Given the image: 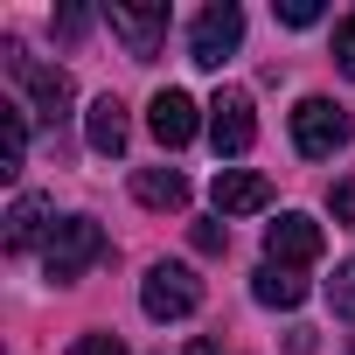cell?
<instances>
[{
  "instance_id": "6da1fadb",
  "label": "cell",
  "mask_w": 355,
  "mask_h": 355,
  "mask_svg": "<svg viewBox=\"0 0 355 355\" xmlns=\"http://www.w3.org/2000/svg\"><path fill=\"white\" fill-rule=\"evenodd\" d=\"M98 258H105V230H98L91 216H63L56 237H49V251H42V272H49L56 286H70V279H84Z\"/></svg>"
},
{
  "instance_id": "7a4b0ae2",
  "label": "cell",
  "mask_w": 355,
  "mask_h": 355,
  "mask_svg": "<svg viewBox=\"0 0 355 355\" xmlns=\"http://www.w3.org/2000/svg\"><path fill=\"white\" fill-rule=\"evenodd\" d=\"M355 139V125H348V112L334 105V98H300L293 105V146L306 153V160H327V153H341Z\"/></svg>"
},
{
  "instance_id": "3957f363",
  "label": "cell",
  "mask_w": 355,
  "mask_h": 355,
  "mask_svg": "<svg viewBox=\"0 0 355 355\" xmlns=\"http://www.w3.org/2000/svg\"><path fill=\"white\" fill-rule=\"evenodd\" d=\"M139 306L153 313V320H189L196 306H202V279L189 272V265H146V279H139Z\"/></svg>"
},
{
  "instance_id": "277c9868",
  "label": "cell",
  "mask_w": 355,
  "mask_h": 355,
  "mask_svg": "<svg viewBox=\"0 0 355 355\" xmlns=\"http://www.w3.org/2000/svg\"><path fill=\"white\" fill-rule=\"evenodd\" d=\"M237 42H244V8L216 0V8H202V15H196V28H189V63L223 70V56H230Z\"/></svg>"
},
{
  "instance_id": "5b68a950",
  "label": "cell",
  "mask_w": 355,
  "mask_h": 355,
  "mask_svg": "<svg viewBox=\"0 0 355 355\" xmlns=\"http://www.w3.org/2000/svg\"><path fill=\"white\" fill-rule=\"evenodd\" d=\"M105 21H112V35L125 42V56H132V63H146V56L167 42V0H153V8L112 0V8H105Z\"/></svg>"
},
{
  "instance_id": "8992f818",
  "label": "cell",
  "mask_w": 355,
  "mask_h": 355,
  "mask_svg": "<svg viewBox=\"0 0 355 355\" xmlns=\"http://www.w3.org/2000/svg\"><path fill=\"white\" fill-rule=\"evenodd\" d=\"M251 139H258L251 98H244V91H216V98H209V146H216L223 160H237V153H251Z\"/></svg>"
},
{
  "instance_id": "52a82bcc",
  "label": "cell",
  "mask_w": 355,
  "mask_h": 355,
  "mask_svg": "<svg viewBox=\"0 0 355 355\" xmlns=\"http://www.w3.org/2000/svg\"><path fill=\"white\" fill-rule=\"evenodd\" d=\"M8 70H15V84H28V98H35L42 119H63V105H70V77H63V70L35 63L21 42H8Z\"/></svg>"
},
{
  "instance_id": "ba28073f",
  "label": "cell",
  "mask_w": 355,
  "mask_h": 355,
  "mask_svg": "<svg viewBox=\"0 0 355 355\" xmlns=\"http://www.w3.org/2000/svg\"><path fill=\"white\" fill-rule=\"evenodd\" d=\"M313 258H320V223H313V216L293 209V216H279V223L265 230V265H286V272H293V265H313Z\"/></svg>"
},
{
  "instance_id": "9c48e42d",
  "label": "cell",
  "mask_w": 355,
  "mask_h": 355,
  "mask_svg": "<svg viewBox=\"0 0 355 355\" xmlns=\"http://www.w3.org/2000/svg\"><path fill=\"white\" fill-rule=\"evenodd\" d=\"M146 125H153L160 146H189L202 119H196V98H189V91H160V98L146 105Z\"/></svg>"
},
{
  "instance_id": "30bf717a",
  "label": "cell",
  "mask_w": 355,
  "mask_h": 355,
  "mask_svg": "<svg viewBox=\"0 0 355 355\" xmlns=\"http://www.w3.org/2000/svg\"><path fill=\"white\" fill-rule=\"evenodd\" d=\"M216 209L223 216H258V209H272V182L251 174V167H223L216 174Z\"/></svg>"
},
{
  "instance_id": "8fae6325",
  "label": "cell",
  "mask_w": 355,
  "mask_h": 355,
  "mask_svg": "<svg viewBox=\"0 0 355 355\" xmlns=\"http://www.w3.org/2000/svg\"><path fill=\"white\" fill-rule=\"evenodd\" d=\"M84 139H91V153H105V160H112V153H125V105H119L112 91L84 112Z\"/></svg>"
},
{
  "instance_id": "7c38bea8",
  "label": "cell",
  "mask_w": 355,
  "mask_h": 355,
  "mask_svg": "<svg viewBox=\"0 0 355 355\" xmlns=\"http://www.w3.org/2000/svg\"><path fill=\"white\" fill-rule=\"evenodd\" d=\"M49 237H56L49 202H42V196H21V202L8 209V251H28V244H42V251H49Z\"/></svg>"
},
{
  "instance_id": "4fadbf2b",
  "label": "cell",
  "mask_w": 355,
  "mask_h": 355,
  "mask_svg": "<svg viewBox=\"0 0 355 355\" xmlns=\"http://www.w3.org/2000/svg\"><path fill=\"white\" fill-rule=\"evenodd\" d=\"M132 196H139L146 209H182V202H189V174H182V167H139V174H132Z\"/></svg>"
},
{
  "instance_id": "5bb4252c",
  "label": "cell",
  "mask_w": 355,
  "mask_h": 355,
  "mask_svg": "<svg viewBox=\"0 0 355 355\" xmlns=\"http://www.w3.org/2000/svg\"><path fill=\"white\" fill-rule=\"evenodd\" d=\"M251 300H258V306L293 313V306L306 300V279H300V272H286V265H258V272H251Z\"/></svg>"
},
{
  "instance_id": "9a60e30c",
  "label": "cell",
  "mask_w": 355,
  "mask_h": 355,
  "mask_svg": "<svg viewBox=\"0 0 355 355\" xmlns=\"http://www.w3.org/2000/svg\"><path fill=\"white\" fill-rule=\"evenodd\" d=\"M21 153H28V119L21 105H0V174H21Z\"/></svg>"
},
{
  "instance_id": "2e32d148",
  "label": "cell",
  "mask_w": 355,
  "mask_h": 355,
  "mask_svg": "<svg viewBox=\"0 0 355 355\" xmlns=\"http://www.w3.org/2000/svg\"><path fill=\"white\" fill-rule=\"evenodd\" d=\"M327 300H334V313H341V320H355V258H341V265H334Z\"/></svg>"
},
{
  "instance_id": "e0dca14e",
  "label": "cell",
  "mask_w": 355,
  "mask_h": 355,
  "mask_svg": "<svg viewBox=\"0 0 355 355\" xmlns=\"http://www.w3.org/2000/svg\"><path fill=\"white\" fill-rule=\"evenodd\" d=\"M334 63H341V77H355V15L334 21Z\"/></svg>"
},
{
  "instance_id": "ac0fdd59",
  "label": "cell",
  "mask_w": 355,
  "mask_h": 355,
  "mask_svg": "<svg viewBox=\"0 0 355 355\" xmlns=\"http://www.w3.org/2000/svg\"><path fill=\"white\" fill-rule=\"evenodd\" d=\"M279 21L286 28H313L320 21V0H279Z\"/></svg>"
},
{
  "instance_id": "d6986e66",
  "label": "cell",
  "mask_w": 355,
  "mask_h": 355,
  "mask_svg": "<svg viewBox=\"0 0 355 355\" xmlns=\"http://www.w3.org/2000/svg\"><path fill=\"white\" fill-rule=\"evenodd\" d=\"M70 355H125V341H119V334H77Z\"/></svg>"
},
{
  "instance_id": "ffe728a7",
  "label": "cell",
  "mask_w": 355,
  "mask_h": 355,
  "mask_svg": "<svg viewBox=\"0 0 355 355\" xmlns=\"http://www.w3.org/2000/svg\"><path fill=\"white\" fill-rule=\"evenodd\" d=\"M327 202H334V223H348V230H355V174H348V182H334V196H327Z\"/></svg>"
},
{
  "instance_id": "44dd1931",
  "label": "cell",
  "mask_w": 355,
  "mask_h": 355,
  "mask_svg": "<svg viewBox=\"0 0 355 355\" xmlns=\"http://www.w3.org/2000/svg\"><path fill=\"white\" fill-rule=\"evenodd\" d=\"M196 251H202V258L230 251V230H223V223H196Z\"/></svg>"
},
{
  "instance_id": "7402d4cb",
  "label": "cell",
  "mask_w": 355,
  "mask_h": 355,
  "mask_svg": "<svg viewBox=\"0 0 355 355\" xmlns=\"http://www.w3.org/2000/svg\"><path fill=\"white\" fill-rule=\"evenodd\" d=\"M84 28H91V15H84V8H63V15H56V35H63V42H77Z\"/></svg>"
},
{
  "instance_id": "603a6c76",
  "label": "cell",
  "mask_w": 355,
  "mask_h": 355,
  "mask_svg": "<svg viewBox=\"0 0 355 355\" xmlns=\"http://www.w3.org/2000/svg\"><path fill=\"white\" fill-rule=\"evenodd\" d=\"M189 355H223V348L216 341H189Z\"/></svg>"
}]
</instances>
